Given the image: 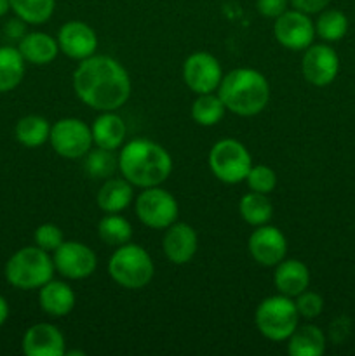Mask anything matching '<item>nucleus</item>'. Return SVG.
I'll list each match as a JSON object with an SVG mask.
<instances>
[{
	"instance_id": "nucleus-1",
	"label": "nucleus",
	"mask_w": 355,
	"mask_h": 356,
	"mask_svg": "<svg viewBox=\"0 0 355 356\" xmlns=\"http://www.w3.org/2000/svg\"><path fill=\"white\" fill-rule=\"evenodd\" d=\"M73 90L86 106L96 111H117L131 97V79L117 59L94 54L73 72Z\"/></svg>"
},
{
	"instance_id": "nucleus-2",
	"label": "nucleus",
	"mask_w": 355,
	"mask_h": 356,
	"mask_svg": "<svg viewBox=\"0 0 355 356\" xmlns=\"http://www.w3.org/2000/svg\"><path fill=\"white\" fill-rule=\"evenodd\" d=\"M117 159L122 177L136 188L160 186L173 172L169 152L159 143L145 138L125 143Z\"/></svg>"
},
{
	"instance_id": "nucleus-3",
	"label": "nucleus",
	"mask_w": 355,
	"mask_h": 356,
	"mask_svg": "<svg viewBox=\"0 0 355 356\" xmlns=\"http://www.w3.org/2000/svg\"><path fill=\"white\" fill-rule=\"evenodd\" d=\"M226 111L239 117H254L267 108L270 101V83L267 76L253 68H235L223 75L218 87Z\"/></svg>"
},
{
	"instance_id": "nucleus-4",
	"label": "nucleus",
	"mask_w": 355,
	"mask_h": 356,
	"mask_svg": "<svg viewBox=\"0 0 355 356\" xmlns=\"http://www.w3.org/2000/svg\"><path fill=\"white\" fill-rule=\"evenodd\" d=\"M54 271L49 252L37 245L23 247L7 261L6 280L19 291H37L52 280Z\"/></svg>"
},
{
	"instance_id": "nucleus-5",
	"label": "nucleus",
	"mask_w": 355,
	"mask_h": 356,
	"mask_svg": "<svg viewBox=\"0 0 355 356\" xmlns=\"http://www.w3.org/2000/svg\"><path fill=\"white\" fill-rule=\"evenodd\" d=\"M108 273L111 280L127 291H139L152 282L155 275V264L152 257L136 243H125L115 249L108 261Z\"/></svg>"
},
{
	"instance_id": "nucleus-6",
	"label": "nucleus",
	"mask_w": 355,
	"mask_h": 356,
	"mask_svg": "<svg viewBox=\"0 0 355 356\" xmlns=\"http://www.w3.org/2000/svg\"><path fill=\"white\" fill-rule=\"evenodd\" d=\"M299 313L294 299L287 296H270L258 305L254 313V323L260 334L274 343L287 341L289 336L299 325Z\"/></svg>"
},
{
	"instance_id": "nucleus-7",
	"label": "nucleus",
	"mask_w": 355,
	"mask_h": 356,
	"mask_svg": "<svg viewBox=\"0 0 355 356\" xmlns=\"http://www.w3.org/2000/svg\"><path fill=\"white\" fill-rule=\"evenodd\" d=\"M209 167L216 179L225 184H239L246 181L253 159L246 146L232 138L219 139L209 152Z\"/></svg>"
},
{
	"instance_id": "nucleus-8",
	"label": "nucleus",
	"mask_w": 355,
	"mask_h": 356,
	"mask_svg": "<svg viewBox=\"0 0 355 356\" xmlns=\"http://www.w3.org/2000/svg\"><path fill=\"white\" fill-rule=\"evenodd\" d=\"M136 216L146 228L166 229L178 221L180 207L174 195L164 188H143L136 197Z\"/></svg>"
},
{
	"instance_id": "nucleus-9",
	"label": "nucleus",
	"mask_w": 355,
	"mask_h": 356,
	"mask_svg": "<svg viewBox=\"0 0 355 356\" xmlns=\"http://www.w3.org/2000/svg\"><path fill=\"white\" fill-rule=\"evenodd\" d=\"M49 143L59 156L70 160L86 156L94 145L89 125L73 117L59 118L51 125Z\"/></svg>"
},
{
	"instance_id": "nucleus-10",
	"label": "nucleus",
	"mask_w": 355,
	"mask_h": 356,
	"mask_svg": "<svg viewBox=\"0 0 355 356\" xmlns=\"http://www.w3.org/2000/svg\"><path fill=\"white\" fill-rule=\"evenodd\" d=\"M54 270L66 280H86L97 268V256L89 245L77 240H65L52 256Z\"/></svg>"
},
{
	"instance_id": "nucleus-11",
	"label": "nucleus",
	"mask_w": 355,
	"mask_h": 356,
	"mask_svg": "<svg viewBox=\"0 0 355 356\" xmlns=\"http://www.w3.org/2000/svg\"><path fill=\"white\" fill-rule=\"evenodd\" d=\"M183 80L195 94L216 92L223 80V68L216 56L205 51L194 52L183 63Z\"/></svg>"
},
{
	"instance_id": "nucleus-12",
	"label": "nucleus",
	"mask_w": 355,
	"mask_h": 356,
	"mask_svg": "<svg viewBox=\"0 0 355 356\" xmlns=\"http://www.w3.org/2000/svg\"><path fill=\"white\" fill-rule=\"evenodd\" d=\"M275 40L289 51H305L313 44L315 38V23L310 19V14L298 9H287L275 19Z\"/></svg>"
},
{
	"instance_id": "nucleus-13",
	"label": "nucleus",
	"mask_w": 355,
	"mask_h": 356,
	"mask_svg": "<svg viewBox=\"0 0 355 356\" xmlns=\"http://www.w3.org/2000/svg\"><path fill=\"white\" fill-rule=\"evenodd\" d=\"M303 79L315 87H326L340 73V56L327 42L312 44L305 49L301 59Z\"/></svg>"
},
{
	"instance_id": "nucleus-14",
	"label": "nucleus",
	"mask_w": 355,
	"mask_h": 356,
	"mask_svg": "<svg viewBox=\"0 0 355 356\" xmlns=\"http://www.w3.org/2000/svg\"><path fill=\"white\" fill-rule=\"evenodd\" d=\"M251 257L258 264L275 268L282 259L287 257V240L277 226H256L247 242Z\"/></svg>"
},
{
	"instance_id": "nucleus-15",
	"label": "nucleus",
	"mask_w": 355,
	"mask_h": 356,
	"mask_svg": "<svg viewBox=\"0 0 355 356\" xmlns=\"http://www.w3.org/2000/svg\"><path fill=\"white\" fill-rule=\"evenodd\" d=\"M56 40H58L59 52L75 61H84L96 54L97 35L84 21H68L63 24Z\"/></svg>"
},
{
	"instance_id": "nucleus-16",
	"label": "nucleus",
	"mask_w": 355,
	"mask_h": 356,
	"mask_svg": "<svg viewBox=\"0 0 355 356\" xmlns=\"http://www.w3.org/2000/svg\"><path fill=\"white\" fill-rule=\"evenodd\" d=\"M198 249L197 232L187 222H173L167 226L162 238V250L173 264L183 266L190 263Z\"/></svg>"
},
{
	"instance_id": "nucleus-17",
	"label": "nucleus",
	"mask_w": 355,
	"mask_h": 356,
	"mask_svg": "<svg viewBox=\"0 0 355 356\" xmlns=\"http://www.w3.org/2000/svg\"><path fill=\"white\" fill-rule=\"evenodd\" d=\"M23 353L26 356H63L66 353L65 336L52 323H35L23 336Z\"/></svg>"
},
{
	"instance_id": "nucleus-18",
	"label": "nucleus",
	"mask_w": 355,
	"mask_h": 356,
	"mask_svg": "<svg viewBox=\"0 0 355 356\" xmlns=\"http://www.w3.org/2000/svg\"><path fill=\"white\" fill-rule=\"evenodd\" d=\"M274 284L278 294L294 299L310 285V270L299 259H282L275 266Z\"/></svg>"
},
{
	"instance_id": "nucleus-19",
	"label": "nucleus",
	"mask_w": 355,
	"mask_h": 356,
	"mask_svg": "<svg viewBox=\"0 0 355 356\" xmlns=\"http://www.w3.org/2000/svg\"><path fill=\"white\" fill-rule=\"evenodd\" d=\"M38 302L42 312L52 318H61L70 315L75 308V292L66 282L49 280L44 287L38 289Z\"/></svg>"
},
{
	"instance_id": "nucleus-20",
	"label": "nucleus",
	"mask_w": 355,
	"mask_h": 356,
	"mask_svg": "<svg viewBox=\"0 0 355 356\" xmlns=\"http://www.w3.org/2000/svg\"><path fill=\"white\" fill-rule=\"evenodd\" d=\"M90 134L97 148L115 152L124 145L127 129L117 111H101L100 117L90 125Z\"/></svg>"
},
{
	"instance_id": "nucleus-21",
	"label": "nucleus",
	"mask_w": 355,
	"mask_h": 356,
	"mask_svg": "<svg viewBox=\"0 0 355 356\" xmlns=\"http://www.w3.org/2000/svg\"><path fill=\"white\" fill-rule=\"evenodd\" d=\"M96 202L104 214H118L134 202V186L125 177H108L97 191Z\"/></svg>"
},
{
	"instance_id": "nucleus-22",
	"label": "nucleus",
	"mask_w": 355,
	"mask_h": 356,
	"mask_svg": "<svg viewBox=\"0 0 355 356\" xmlns=\"http://www.w3.org/2000/svg\"><path fill=\"white\" fill-rule=\"evenodd\" d=\"M17 51L24 58V61L31 65L44 66L54 61L59 54V45L54 37L44 31H31L26 33L17 44Z\"/></svg>"
},
{
	"instance_id": "nucleus-23",
	"label": "nucleus",
	"mask_w": 355,
	"mask_h": 356,
	"mask_svg": "<svg viewBox=\"0 0 355 356\" xmlns=\"http://www.w3.org/2000/svg\"><path fill=\"white\" fill-rule=\"evenodd\" d=\"M287 341V353L291 356H322L327 346L326 334L312 323L296 327Z\"/></svg>"
},
{
	"instance_id": "nucleus-24",
	"label": "nucleus",
	"mask_w": 355,
	"mask_h": 356,
	"mask_svg": "<svg viewBox=\"0 0 355 356\" xmlns=\"http://www.w3.org/2000/svg\"><path fill=\"white\" fill-rule=\"evenodd\" d=\"M24 58L17 47H0V92H10L24 79Z\"/></svg>"
},
{
	"instance_id": "nucleus-25",
	"label": "nucleus",
	"mask_w": 355,
	"mask_h": 356,
	"mask_svg": "<svg viewBox=\"0 0 355 356\" xmlns=\"http://www.w3.org/2000/svg\"><path fill=\"white\" fill-rule=\"evenodd\" d=\"M239 212L244 222L256 228V226H263L270 222V219L274 218V205H271L268 195L249 191V193L240 198Z\"/></svg>"
},
{
	"instance_id": "nucleus-26",
	"label": "nucleus",
	"mask_w": 355,
	"mask_h": 356,
	"mask_svg": "<svg viewBox=\"0 0 355 356\" xmlns=\"http://www.w3.org/2000/svg\"><path fill=\"white\" fill-rule=\"evenodd\" d=\"M51 124L40 115H26L16 124V139L26 148H38L49 141Z\"/></svg>"
},
{
	"instance_id": "nucleus-27",
	"label": "nucleus",
	"mask_w": 355,
	"mask_h": 356,
	"mask_svg": "<svg viewBox=\"0 0 355 356\" xmlns=\"http://www.w3.org/2000/svg\"><path fill=\"white\" fill-rule=\"evenodd\" d=\"M226 108L216 92L197 94L191 104V118L202 127H212L223 120Z\"/></svg>"
},
{
	"instance_id": "nucleus-28",
	"label": "nucleus",
	"mask_w": 355,
	"mask_h": 356,
	"mask_svg": "<svg viewBox=\"0 0 355 356\" xmlns=\"http://www.w3.org/2000/svg\"><path fill=\"white\" fill-rule=\"evenodd\" d=\"M97 235L101 242L111 247H120L131 242L132 238V226L125 218L118 214H106L97 225Z\"/></svg>"
},
{
	"instance_id": "nucleus-29",
	"label": "nucleus",
	"mask_w": 355,
	"mask_h": 356,
	"mask_svg": "<svg viewBox=\"0 0 355 356\" xmlns=\"http://www.w3.org/2000/svg\"><path fill=\"white\" fill-rule=\"evenodd\" d=\"M348 31V17L340 9H324L315 21V35L324 42H340Z\"/></svg>"
},
{
	"instance_id": "nucleus-30",
	"label": "nucleus",
	"mask_w": 355,
	"mask_h": 356,
	"mask_svg": "<svg viewBox=\"0 0 355 356\" xmlns=\"http://www.w3.org/2000/svg\"><path fill=\"white\" fill-rule=\"evenodd\" d=\"M10 9L28 24H44L52 17L56 0H10Z\"/></svg>"
},
{
	"instance_id": "nucleus-31",
	"label": "nucleus",
	"mask_w": 355,
	"mask_h": 356,
	"mask_svg": "<svg viewBox=\"0 0 355 356\" xmlns=\"http://www.w3.org/2000/svg\"><path fill=\"white\" fill-rule=\"evenodd\" d=\"M86 159V172L93 179H108L113 176L115 169H118V159H115L110 149L97 148L90 149Z\"/></svg>"
},
{
	"instance_id": "nucleus-32",
	"label": "nucleus",
	"mask_w": 355,
	"mask_h": 356,
	"mask_svg": "<svg viewBox=\"0 0 355 356\" xmlns=\"http://www.w3.org/2000/svg\"><path fill=\"white\" fill-rule=\"evenodd\" d=\"M246 183L251 191L270 195L277 186V174L268 165H253L246 177Z\"/></svg>"
},
{
	"instance_id": "nucleus-33",
	"label": "nucleus",
	"mask_w": 355,
	"mask_h": 356,
	"mask_svg": "<svg viewBox=\"0 0 355 356\" xmlns=\"http://www.w3.org/2000/svg\"><path fill=\"white\" fill-rule=\"evenodd\" d=\"M35 245L40 247L45 252H54L63 242H65V235H63L61 228L52 222H45V225H40L33 233Z\"/></svg>"
},
{
	"instance_id": "nucleus-34",
	"label": "nucleus",
	"mask_w": 355,
	"mask_h": 356,
	"mask_svg": "<svg viewBox=\"0 0 355 356\" xmlns=\"http://www.w3.org/2000/svg\"><path fill=\"white\" fill-rule=\"evenodd\" d=\"M294 305L299 313V318L315 320L317 316H320V313L324 309V298L320 294H317V292H312L306 289L301 294L296 296Z\"/></svg>"
},
{
	"instance_id": "nucleus-35",
	"label": "nucleus",
	"mask_w": 355,
	"mask_h": 356,
	"mask_svg": "<svg viewBox=\"0 0 355 356\" xmlns=\"http://www.w3.org/2000/svg\"><path fill=\"white\" fill-rule=\"evenodd\" d=\"M289 9V0H256V10L265 17L277 19Z\"/></svg>"
},
{
	"instance_id": "nucleus-36",
	"label": "nucleus",
	"mask_w": 355,
	"mask_h": 356,
	"mask_svg": "<svg viewBox=\"0 0 355 356\" xmlns=\"http://www.w3.org/2000/svg\"><path fill=\"white\" fill-rule=\"evenodd\" d=\"M289 3L292 6V9H298L312 16V14H319L320 10L327 9L331 0H289Z\"/></svg>"
},
{
	"instance_id": "nucleus-37",
	"label": "nucleus",
	"mask_w": 355,
	"mask_h": 356,
	"mask_svg": "<svg viewBox=\"0 0 355 356\" xmlns=\"http://www.w3.org/2000/svg\"><path fill=\"white\" fill-rule=\"evenodd\" d=\"M338 334H341V341L347 339V336L350 334V322H348V318H345V316L336 318L333 323H331L329 337L334 341V343H336L338 339Z\"/></svg>"
},
{
	"instance_id": "nucleus-38",
	"label": "nucleus",
	"mask_w": 355,
	"mask_h": 356,
	"mask_svg": "<svg viewBox=\"0 0 355 356\" xmlns=\"http://www.w3.org/2000/svg\"><path fill=\"white\" fill-rule=\"evenodd\" d=\"M24 21L23 19H19V17H17V19H10L9 23L6 24V35H7V38H10V40H17L19 42L21 38L24 37V35H26V28H24Z\"/></svg>"
},
{
	"instance_id": "nucleus-39",
	"label": "nucleus",
	"mask_w": 355,
	"mask_h": 356,
	"mask_svg": "<svg viewBox=\"0 0 355 356\" xmlns=\"http://www.w3.org/2000/svg\"><path fill=\"white\" fill-rule=\"evenodd\" d=\"M7 316H9V305H7L6 298H3L2 294H0V327L6 323Z\"/></svg>"
},
{
	"instance_id": "nucleus-40",
	"label": "nucleus",
	"mask_w": 355,
	"mask_h": 356,
	"mask_svg": "<svg viewBox=\"0 0 355 356\" xmlns=\"http://www.w3.org/2000/svg\"><path fill=\"white\" fill-rule=\"evenodd\" d=\"M10 10V0H0V17L6 16Z\"/></svg>"
}]
</instances>
